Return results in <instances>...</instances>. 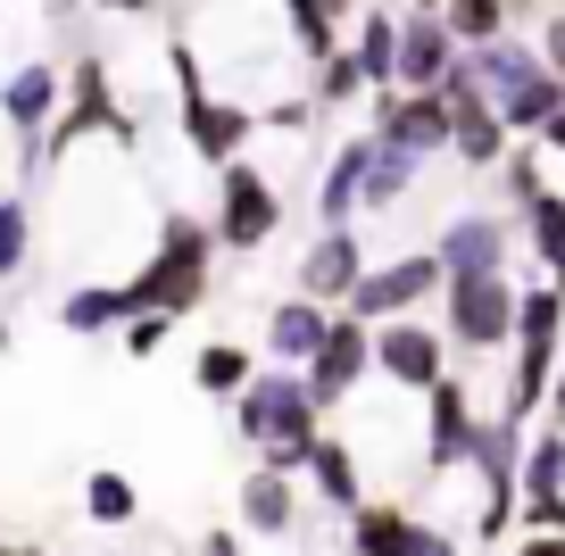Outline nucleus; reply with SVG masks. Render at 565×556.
Masks as SVG:
<instances>
[{
	"instance_id": "obj_1",
	"label": "nucleus",
	"mask_w": 565,
	"mask_h": 556,
	"mask_svg": "<svg viewBox=\"0 0 565 556\" xmlns=\"http://www.w3.org/2000/svg\"><path fill=\"white\" fill-rule=\"evenodd\" d=\"M233 432H242V449H258V466L300 473L308 449H317V432H324V407H317V391H308L300 365L266 357L258 374L233 391Z\"/></svg>"
},
{
	"instance_id": "obj_2",
	"label": "nucleus",
	"mask_w": 565,
	"mask_h": 556,
	"mask_svg": "<svg viewBox=\"0 0 565 556\" xmlns=\"http://www.w3.org/2000/svg\"><path fill=\"white\" fill-rule=\"evenodd\" d=\"M209 282H216V225L192 209H167L159 242L141 249V266L125 275L134 308H167V316H192L209 308Z\"/></svg>"
},
{
	"instance_id": "obj_3",
	"label": "nucleus",
	"mask_w": 565,
	"mask_h": 556,
	"mask_svg": "<svg viewBox=\"0 0 565 556\" xmlns=\"http://www.w3.org/2000/svg\"><path fill=\"white\" fill-rule=\"evenodd\" d=\"M84 141H117V150H141V117L117 100V75H108V58H100V51H84V58L67 67V100H58L51 133H42V174L67 167Z\"/></svg>"
},
{
	"instance_id": "obj_4",
	"label": "nucleus",
	"mask_w": 565,
	"mask_h": 556,
	"mask_svg": "<svg viewBox=\"0 0 565 556\" xmlns=\"http://www.w3.org/2000/svg\"><path fill=\"white\" fill-rule=\"evenodd\" d=\"M475 75H482V92H491V108H499V125L508 133H541L548 117L565 108V84H557V67L541 58V42L532 34H491V42H475Z\"/></svg>"
},
{
	"instance_id": "obj_5",
	"label": "nucleus",
	"mask_w": 565,
	"mask_h": 556,
	"mask_svg": "<svg viewBox=\"0 0 565 556\" xmlns=\"http://www.w3.org/2000/svg\"><path fill=\"white\" fill-rule=\"evenodd\" d=\"M209 225H216V249H225V258H258V249L282 233V183L258 167V158H225V167H216Z\"/></svg>"
},
{
	"instance_id": "obj_6",
	"label": "nucleus",
	"mask_w": 565,
	"mask_h": 556,
	"mask_svg": "<svg viewBox=\"0 0 565 556\" xmlns=\"http://www.w3.org/2000/svg\"><path fill=\"white\" fill-rule=\"evenodd\" d=\"M515 291H524V282H515L508 266L449 275V282H441V332H449V349H466V357L508 349V341H515Z\"/></svg>"
},
{
	"instance_id": "obj_7",
	"label": "nucleus",
	"mask_w": 565,
	"mask_h": 556,
	"mask_svg": "<svg viewBox=\"0 0 565 556\" xmlns=\"http://www.w3.org/2000/svg\"><path fill=\"white\" fill-rule=\"evenodd\" d=\"M58 100H67L58 58H18V67L0 75V133L18 141V183H25V192L42 183V133H51Z\"/></svg>"
},
{
	"instance_id": "obj_8",
	"label": "nucleus",
	"mask_w": 565,
	"mask_h": 556,
	"mask_svg": "<svg viewBox=\"0 0 565 556\" xmlns=\"http://www.w3.org/2000/svg\"><path fill=\"white\" fill-rule=\"evenodd\" d=\"M441 374H449V332L424 324V308L374 324V383H391L399 399H424Z\"/></svg>"
},
{
	"instance_id": "obj_9",
	"label": "nucleus",
	"mask_w": 565,
	"mask_h": 556,
	"mask_svg": "<svg viewBox=\"0 0 565 556\" xmlns=\"http://www.w3.org/2000/svg\"><path fill=\"white\" fill-rule=\"evenodd\" d=\"M441 282H449L441 249H399V258L366 266V275L350 282V299H341V308L366 316V324H383V316H407V308H424V299H441Z\"/></svg>"
},
{
	"instance_id": "obj_10",
	"label": "nucleus",
	"mask_w": 565,
	"mask_h": 556,
	"mask_svg": "<svg viewBox=\"0 0 565 556\" xmlns=\"http://www.w3.org/2000/svg\"><path fill=\"white\" fill-rule=\"evenodd\" d=\"M341 548H358V556H441V548H466V539L441 532V523H424L399 499H358L341 515Z\"/></svg>"
},
{
	"instance_id": "obj_11",
	"label": "nucleus",
	"mask_w": 565,
	"mask_h": 556,
	"mask_svg": "<svg viewBox=\"0 0 565 556\" xmlns=\"http://www.w3.org/2000/svg\"><path fill=\"white\" fill-rule=\"evenodd\" d=\"M300 374H308V391H317L324 416L350 407L358 391L374 383V324H366V316H350V308H333V332L317 341V357H308Z\"/></svg>"
},
{
	"instance_id": "obj_12",
	"label": "nucleus",
	"mask_w": 565,
	"mask_h": 556,
	"mask_svg": "<svg viewBox=\"0 0 565 556\" xmlns=\"http://www.w3.org/2000/svg\"><path fill=\"white\" fill-rule=\"evenodd\" d=\"M424 482H449V473H466V449H475V383L466 374H441V383L424 391Z\"/></svg>"
},
{
	"instance_id": "obj_13",
	"label": "nucleus",
	"mask_w": 565,
	"mask_h": 556,
	"mask_svg": "<svg viewBox=\"0 0 565 556\" xmlns=\"http://www.w3.org/2000/svg\"><path fill=\"white\" fill-rule=\"evenodd\" d=\"M233 515H242V539H291L300 532V473L249 466L242 490H233Z\"/></svg>"
},
{
	"instance_id": "obj_14",
	"label": "nucleus",
	"mask_w": 565,
	"mask_h": 556,
	"mask_svg": "<svg viewBox=\"0 0 565 556\" xmlns=\"http://www.w3.org/2000/svg\"><path fill=\"white\" fill-rule=\"evenodd\" d=\"M358 275H366V242H358V225H324L317 242L300 249V291L324 299V308H341Z\"/></svg>"
},
{
	"instance_id": "obj_15",
	"label": "nucleus",
	"mask_w": 565,
	"mask_h": 556,
	"mask_svg": "<svg viewBox=\"0 0 565 556\" xmlns=\"http://www.w3.org/2000/svg\"><path fill=\"white\" fill-rule=\"evenodd\" d=\"M366 158H374V125H358V133H341L333 150H324V183H317L324 225H350L358 216V200H366Z\"/></svg>"
},
{
	"instance_id": "obj_16",
	"label": "nucleus",
	"mask_w": 565,
	"mask_h": 556,
	"mask_svg": "<svg viewBox=\"0 0 565 556\" xmlns=\"http://www.w3.org/2000/svg\"><path fill=\"white\" fill-rule=\"evenodd\" d=\"M458 51L466 42L449 34L441 9H399V84H441Z\"/></svg>"
},
{
	"instance_id": "obj_17",
	"label": "nucleus",
	"mask_w": 565,
	"mask_h": 556,
	"mask_svg": "<svg viewBox=\"0 0 565 556\" xmlns=\"http://www.w3.org/2000/svg\"><path fill=\"white\" fill-rule=\"evenodd\" d=\"M324 332H333V308H324V299H308V291H291V299H275V308H266V357H275V365H308Z\"/></svg>"
},
{
	"instance_id": "obj_18",
	"label": "nucleus",
	"mask_w": 565,
	"mask_h": 556,
	"mask_svg": "<svg viewBox=\"0 0 565 556\" xmlns=\"http://www.w3.org/2000/svg\"><path fill=\"white\" fill-rule=\"evenodd\" d=\"M308 490H317L324 506H333V515H350L358 499H366V466H358V449L341 432H317V449H308Z\"/></svg>"
},
{
	"instance_id": "obj_19",
	"label": "nucleus",
	"mask_w": 565,
	"mask_h": 556,
	"mask_svg": "<svg viewBox=\"0 0 565 556\" xmlns=\"http://www.w3.org/2000/svg\"><path fill=\"white\" fill-rule=\"evenodd\" d=\"M350 51H358V67H366V92H374V84H399V9H383V0H358Z\"/></svg>"
},
{
	"instance_id": "obj_20",
	"label": "nucleus",
	"mask_w": 565,
	"mask_h": 556,
	"mask_svg": "<svg viewBox=\"0 0 565 556\" xmlns=\"http://www.w3.org/2000/svg\"><path fill=\"white\" fill-rule=\"evenodd\" d=\"M424 183V158L407 150V141H391V133H374V158H366V200H358V216H383V209H399L407 192Z\"/></svg>"
},
{
	"instance_id": "obj_21",
	"label": "nucleus",
	"mask_w": 565,
	"mask_h": 556,
	"mask_svg": "<svg viewBox=\"0 0 565 556\" xmlns=\"http://www.w3.org/2000/svg\"><path fill=\"white\" fill-rule=\"evenodd\" d=\"M125 316H134V291H125V282H75V291L58 299V324H67L75 341H100Z\"/></svg>"
},
{
	"instance_id": "obj_22",
	"label": "nucleus",
	"mask_w": 565,
	"mask_h": 556,
	"mask_svg": "<svg viewBox=\"0 0 565 556\" xmlns=\"http://www.w3.org/2000/svg\"><path fill=\"white\" fill-rule=\"evenodd\" d=\"M433 249H441L449 275H475V266H508L515 242H508V225H499V216H458V225H449Z\"/></svg>"
},
{
	"instance_id": "obj_23",
	"label": "nucleus",
	"mask_w": 565,
	"mask_h": 556,
	"mask_svg": "<svg viewBox=\"0 0 565 556\" xmlns=\"http://www.w3.org/2000/svg\"><path fill=\"white\" fill-rule=\"evenodd\" d=\"M249 374H258V349H249V341H209L192 357V391H200V399H233Z\"/></svg>"
},
{
	"instance_id": "obj_24",
	"label": "nucleus",
	"mask_w": 565,
	"mask_h": 556,
	"mask_svg": "<svg viewBox=\"0 0 565 556\" xmlns=\"http://www.w3.org/2000/svg\"><path fill=\"white\" fill-rule=\"evenodd\" d=\"M134 515H141V490H134V473H117V466H92V473H84V523H100V532H125Z\"/></svg>"
},
{
	"instance_id": "obj_25",
	"label": "nucleus",
	"mask_w": 565,
	"mask_h": 556,
	"mask_svg": "<svg viewBox=\"0 0 565 556\" xmlns=\"http://www.w3.org/2000/svg\"><path fill=\"white\" fill-rule=\"evenodd\" d=\"M524 249H532V266H541L548 282H565V192H541L524 209Z\"/></svg>"
},
{
	"instance_id": "obj_26",
	"label": "nucleus",
	"mask_w": 565,
	"mask_h": 556,
	"mask_svg": "<svg viewBox=\"0 0 565 556\" xmlns=\"http://www.w3.org/2000/svg\"><path fill=\"white\" fill-rule=\"evenodd\" d=\"M491 174H499V192H508V209L524 216L532 200L548 192V167H541V133H515V141H508V158H499Z\"/></svg>"
},
{
	"instance_id": "obj_27",
	"label": "nucleus",
	"mask_w": 565,
	"mask_h": 556,
	"mask_svg": "<svg viewBox=\"0 0 565 556\" xmlns=\"http://www.w3.org/2000/svg\"><path fill=\"white\" fill-rule=\"evenodd\" d=\"M308 92H317V108H324V117H341V108H358V100H366V67H358V51H350V42H333V51L317 58V84H308Z\"/></svg>"
},
{
	"instance_id": "obj_28",
	"label": "nucleus",
	"mask_w": 565,
	"mask_h": 556,
	"mask_svg": "<svg viewBox=\"0 0 565 556\" xmlns=\"http://www.w3.org/2000/svg\"><path fill=\"white\" fill-rule=\"evenodd\" d=\"M25 258H34V209H25V183L0 192V282H18Z\"/></svg>"
},
{
	"instance_id": "obj_29",
	"label": "nucleus",
	"mask_w": 565,
	"mask_h": 556,
	"mask_svg": "<svg viewBox=\"0 0 565 556\" xmlns=\"http://www.w3.org/2000/svg\"><path fill=\"white\" fill-rule=\"evenodd\" d=\"M441 18H449V34L475 51V42H491V34H508V25H515V0H449Z\"/></svg>"
},
{
	"instance_id": "obj_30",
	"label": "nucleus",
	"mask_w": 565,
	"mask_h": 556,
	"mask_svg": "<svg viewBox=\"0 0 565 556\" xmlns=\"http://www.w3.org/2000/svg\"><path fill=\"white\" fill-rule=\"evenodd\" d=\"M317 117H324L317 92H275V100L258 108V133H291L300 141V133H317Z\"/></svg>"
},
{
	"instance_id": "obj_31",
	"label": "nucleus",
	"mask_w": 565,
	"mask_h": 556,
	"mask_svg": "<svg viewBox=\"0 0 565 556\" xmlns=\"http://www.w3.org/2000/svg\"><path fill=\"white\" fill-rule=\"evenodd\" d=\"M175 324H183V316H167V308H134V316L117 324V341H125V357H159Z\"/></svg>"
},
{
	"instance_id": "obj_32",
	"label": "nucleus",
	"mask_w": 565,
	"mask_h": 556,
	"mask_svg": "<svg viewBox=\"0 0 565 556\" xmlns=\"http://www.w3.org/2000/svg\"><path fill=\"white\" fill-rule=\"evenodd\" d=\"M515 523H524V532H557L565 539V490H524V499H515Z\"/></svg>"
},
{
	"instance_id": "obj_33",
	"label": "nucleus",
	"mask_w": 565,
	"mask_h": 556,
	"mask_svg": "<svg viewBox=\"0 0 565 556\" xmlns=\"http://www.w3.org/2000/svg\"><path fill=\"white\" fill-rule=\"evenodd\" d=\"M532 42H541V58L557 67V84H565V9H548V18H541V34H532Z\"/></svg>"
},
{
	"instance_id": "obj_34",
	"label": "nucleus",
	"mask_w": 565,
	"mask_h": 556,
	"mask_svg": "<svg viewBox=\"0 0 565 556\" xmlns=\"http://www.w3.org/2000/svg\"><path fill=\"white\" fill-rule=\"evenodd\" d=\"M200 548H209V556H233V548H242V523H225V532H200Z\"/></svg>"
},
{
	"instance_id": "obj_35",
	"label": "nucleus",
	"mask_w": 565,
	"mask_h": 556,
	"mask_svg": "<svg viewBox=\"0 0 565 556\" xmlns=\"http://www.w3.org/2000/svg\"><path fill=\"white\" fill-rule=\"evenodd\" d=\"M541 416H548V424H565V365L548 374V399H541Z\"/></svg>"
},
{
	"instance_id": "obj_36",
	"label": "nucleus",
	"mask_w": 565,
	"mask_h": 556,
	"mask_svg": "<svg viewBox=\"0 0 565 556\" xmlns=\"http://www.w3.org/2000/svg\"><path fill=\"white\" fill-rule=\"evenodd\" d=\"M92 9H108V18H150L159 0H92Z\"/></svg>"
},
{
	"instance_id": "obj_37",
	"label": "nucleus",
	"mask_w": 565,
	"mask_h": 556,
	"mask_svg": "<svg viewBox=\"0 0 565 556\" xmlns=\"http://www.w3.org/2000/svg\"><path fill=\"white\" fill-rule=\"evenodd\" d=\"M541 150H548V158H565V108H557V117L541 125Z\"/></svg>"
},
{
	"instance_id": "obj_38",
	"label": "nucleus",
	"mask_w": 565,
	"mask_h": 556,
	"mask_svg": "<svg viewBox=\"0 0 565 556\" xmlns=\"http://www.w3.org/2000/svg\"><path fill=\"white\" fill-rule=\"evenodd\" d=\"M324 9H333V18H341V25H350V18H358V0H324Z\"/></svg>"
},
{
	"instance_id": "obj_39",
	"label": "nucleus",
	"mask_w": 565,
	"mask_h": 556,
	"mask_svg": "<svg viewBox=\"0 0 565 556\" xmlns=\"http://www.w3.org/2000/svg\"><path fill=\"white\" fill-rule=\"evenodd\" d=\"M407 9H449V0H407Z\"/></svg>"
},
{
	"instance_id": "obj_40",
	"label": "nucleus",
	"mask_w": 565,
	"mask_h": 556,
	"mask_svg": "<svg viewBox=\"0 0 565 556\" xmlns=\"http://www.w3.org/2000/svg\"><path fill=\"white\" fill-rule=\"evenodd\" d=\"M0 349H9V316H0Z\"/></svg>"
},
{
	"instance_id": "obj_41",
	"label": "nucleus",
	"mask_w": 565,
	"mask_h": 556,
	"mask_svg": "<svg viewBox=\"0 0 565 556\" xmlns=\"http://www.w3.org/2000/svg\"><path fill=\"white\" fill-rule=\"evenodd\" d=\"M42 9H75V0H42Z\"/></svg>"
},
{
	"instance_id": "obj_42",
	"label": "nucleus",
	"mask_w": 565,
	"mask_h": 556,
	"mask_svg": "<svg viewBox=\"0 0 565 556\" xmlns=\"http://www.w3.org/2000/svg\"><path fill=\"white\" fill-rule=\"evenodd\" d=\"M0 548H9V532H0Z\"/></svg>"
}]
</instances>
